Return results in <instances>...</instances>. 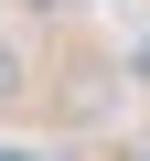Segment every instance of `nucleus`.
<instances>
[{
    "label": "nucleus",
    "mask_w": 150,
    "mask_h": 161,
    "mask_svg": "<svg viewBox=\"0 0 150 161\" xmlns=\"http://www.w3.org/2000/svg\"><path fill=\"white\" fill-rule=\"evenodd\" d=\"M0 97H22V54H11V43H0Z\"/></svg>",
    "instance_id": "f257e3e1"
},
{
    "label": "nucleus",
    "mask_w": 150,
    "mask_h": 161,
    "mask_svg": "<svg viewBox=\"0 0 150 161\" xmlns=\"http://www.w3.org/2000/svg\"><path fill=\"white\" fill-rule=\"evenodd\" d=\"M129 75H139V86H150V32H139V43H129Z\"/></svg>",
    "instance_id": "f03ea898"
},
{
    "label": "nucleus",
    "mask_w": 150,
    "mask_h": 161,
    "mask_svg": "<svg viewBox=\"0 0 150 161\" xmlns=\"http://www.w3.org/2000/svg\"><path fill=\"white\" fill-rule=\"evenodd\" d=\"M22 11H64V0H22Z\"/></svg>",
    "instance_id": "7ed1b4c3"
},
{
    "label": "nucleus",
    "mask_w": 150,
    "mask_h": 161,
    "mask_svg": "<svg viewBox=\"0 0 150 161\" xmlns=\"http://www.w3.org/2000/svg\"><path fill=\"white\" fill-rule=\"evenodd\" d=\"M0 161H22V150H0Z\"/></svg>",
    "instance_id": "20e7f679"
}]
</instances>
